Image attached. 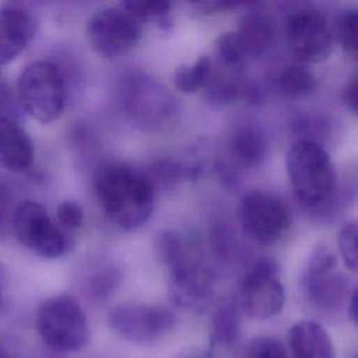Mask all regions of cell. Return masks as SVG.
<instances>
[{
  "instance_id": "obj_7",
  "label": "cell",
  "mask_w": 358,
  "mask_h": 358,
  "mask_svg": "<svg viewBox=\"0 0 358 358\" xmlns=\"http://www.w3.org/2000/svg\"><path fill=\"white\" fill-rule=\"evenodd\" d=\"M141 35V21L120 6L96 10L85 25L90 48L103 59H113L129 52L140 42Z\"/></svg>"
},
{
  "instance_id": "obj_8",
  "label": "cell",
  "mask_w": 358,
  "mask_h": 358,
  "mask_svg": "<svg viewBox=\"0 0 358 358\" xmlns=\"http://www.w3.org/2000/svg\"><path fill=\"white\" fill-rule=\"evenodd\" d=\"M109 329L120 338L136 345H154L175 327V315L164 306L122 303L108 315Z\"/></svg>"
},
{
  "instance_id": "obj_26",
  "label": "cell",
  "mask_w": 358,
  "mask_h": 358,
  "mask_svg": "<svg viewBox=\"0 0 358 358\" xmlns=\"http://www.w3.org/2000/svg\"><path fill=\"white\" fill-rule=\"evenodd\" d=\"M245 358H289L285 347L274 337L259 336L249 341Z\"/></svg>"
},
{
  "instance_id": "obj_21",
  "label": "cell",
  "mask_w": 358,
  "mask_h": 358,
  "mask_svg": "<svg viewBox=\"0 0 358 358\" xmlns=\"http://www.w3.org/2000/svg\"><path fill=\"white\" fill-rule=\"evenodd\" d=\"M278 90L288 96H305L315 91L316 80L315 76L301 64L285 66L278 78Z\"/></svg>"
},
{
  "instance_id": "obj_19",
  "label": "cell",
  "mask_w": 358,
  "mask_h": 358,
  "mask_svg": "<svg viewBox=\"0 0 358 358\" xmlns=\"http://www.w3.org/2000/svg\"><path fill=\"white\" fill-rule=\"evenodd\" d=\"M242 333L241 310L236 303L225 302L215 309L210 322V341L215 347L234 345Z\"/></svg>"
},
{
  "instance_id": "obj_9",
  "label": "cell",
  "mask_w": 358,
  "mask_h": 358,
  "mask_svg": "<svg viewBox=\"0 0 358 358\" xmlns=\"http://www.w3.org/2000/svg\"><path fill=\"white\" fill-rule=\"evenodd\" d=\"M11 229L17 241L43 259H57L67 249V236L64 231L52 221L46 208L32 200L17 206Z\"/></svg>"
},
{
  "instance_id": "obj_4",
  "label": "cell",
  "mask_w": 358,
  "mask_h": 358,
  "mask_svg": "<svg viewBox=\"0 0 358 358\" xmlns=\"http://www.w3.org/2000/svg\"><path fill=\"white\" fill-rule=\"evenodd\" d=\"M15 95L21 109L32 119L41 123L55 122L66 105L64 77L52 62H32L21 71Z\"/></svg>"
},
{
  "instance_id": "obj_3",
  "label": "cell",
  "mask_w": 358,
  "mask_h": 358,
  "mask_svg": "<svg viewBox=\"0 0 358 358\" xmlns=\"http://www.w3.org/2000/svg\"><path fill=\"white\" fill-rule=\"evenodd\" d=\"M120 102L127 117L143 130H162L176 120L173 95L154 77L130 73L120 85Z\"/></svg>"
},
{
  "instance_id": "obj_18",
  "label": "cell",
  "mask_w": 358,
  "mask_h": 358,
  "mask_svg": "<svg viewBox=\"0 0 358 358\" xmlns=\"http://www.w3.org/2000/svg\"><path fill=\"white\" fill-rule=\"evenodd\" d=\"M229 150L239 164L245 166H257L266 158V134L257 124L243 123L232 133Z\"/></svg>"
},
{
  "instance_id": "obj_10",
  "label": "cell",
  "mask_w": 358,
  "mask_h": 358,
  "mask_svg": "<svg viewBox=\"0 0 358 358\" xmlns=\"http://www.w3.org/2000/svg\"><path fill=\"white\" fill-rule=\"evenodd\" d=\"M239 222L243 232L257 243L273 245L278 242L289 227V211L277 196L253 190L239 203Z\"/></svg>"
},
{
  "instance_id": "obj_30",
  "label": "cell",
  "mask_w": 358,
  "mask_h": 358,
  "mask_svg": "<svg viewBox=\"0 0 358 358\" xmlns=\"http://www.w3.org/2000/svg\"><path fill=\"white\" fill-rule=\"evenodd\" d=\"M17 206L13 189L0 180V235H3L7 228H11V218Z\"/></svg>"
},
{
  "instance_id": "obj_12",
  "label": "cell",
  "mask_w": 358,
  "mask_h": 358,
  "mask_svg": "<svg viewBox=\"0 0 358 358\" xmlns=\"http://www.w3.org/2000/svg\"><path fill=\"white\" fill-rule=\"evenodd\" d=\"M169 267V298L180 309L204 312L214 298V280L204 264L187 250Z\"/></svg>"
},
{
  "instance_id": "obj_17",
  "label": "cell",
  "mask_w": 358,
  "mask_h": 358,
  "mask_svg": "<svg viewBox=\"0 0 358 358\" xmlns=\"http://www.w3.org/2000/svg\"><path fill=\"white\" fill-rule=\"evenodd\" d=\"M248 59H256L271 46L275 34L274 20L262 10H250L242 15L235 29Z\"/></svg>"
},
{
  "instance_id": "obj_28",
  "label": "cell",
  "mask_w": 358,
  "mask_h": 358,
  "mask_svg": "<svg viewBox=\"0 0 358 358\" xmlns=\"http://www.w3.org/2000/svg\"><path fill=\"white\" fill-rule=\"evenodd\" d=\"M338 252L343 257L344 266L355 273L357 271V224L354 221L345 222L338 232Z\"/></svg>"
},
{
  "instance_id": "obj_2",
  "label": "cell",
  "mask_w": 358,
  "mask_h": 358,
  "mask_svg": "<svg viewBox=\"0 0 358 358\" xmlns=\"http://www.w3.org/2000/svg\"><path fill=\"white\" fill-rule=\"evenodd\" d=\"M289 185L299 203L309 208L330 201L337 189V173L327 151L310 138L291 144L285 155Z\"/></svg>"
},
{
  "instance_id": "obj_6",
  "label": "cell",
  "mask_w": 358,
  "mask_h": 358,
  "mask_svg": "<svg viewBox=\"0 0 358 358\" xmlns=\"http://www.w3.org/2000/svg\"><path fill=\"white\" fill-rule=\"evenodd\" d=\"M278 266L274 259H256L245 271L236 305L241 313L266 320L278 315L285 303V291L278 280Z\"/></svg>"
},
{
  "instance_id": "obj_35",
  "label": "cell",
  "mask_w": 358,
  "mask_h": 358,
  "mask_svg": "<svg viewBox=\"0 0 358 358\" xmlns=\"http://www.w3.org/2000/svg\"><path fill=\"white\" fill-rule=\"evenodd\" d=\"M190 358H210L207 355H196V357H190Z\"/></svg>"
},
{
  "instance_id": "obj_27",
  "label": "cell",
  "mask_w": 358,
  "mask_h": 358,
  "mask_svg": "<svg viewBox=\"0 0 358 358\" xmlns=\"http://www.w3.org/2000/svg\"><path fill=\"white\" fill-rule=\"evenodd\" d=\"M119 282V274L112 267H103L95 271L87 281L88 294L95 299L108 298Z\"/></svg>"
},
{
  "instance_id": "obj_23",
  "label": "cell",
  "mask_w": 358,
  "mask_h": 358,
  "mask_svg": "<svg viewBox=\"0 0 358 358\" xmlns=\"http://www.w3.org/2000/svg\"><path fill=\"white\" fill-rule=\"evenodd\" d=\"M215 50L227 66L236 67L248 60L245 49L235 31L222 32L215 41Z\"/></svg>"
},
{
  "instance_id": "obj_25",
  "label": "cell",
  "mask_w": 358,
  "mask_h": 358,
  "mask_svg": "<svg viewBox=\"0 0 358 358\" xmlns=\"http://www.w3.org/2000/svg\"><path fill=\"white\" fill-rule=\"evenodd\" d=\"M206 96L210 102L217 105H227L234 102L239 95V85L235 80L228 77H213L210 76L207 84Z\"/></svg>"
},
{
  "instance_id": "obj_36",
  "label": "cell",
  "mask_w": 358,
  "mask_h": 358,
  "mask_svg": "<svg viewBox=\"0 0 358 358\" xmlns=\"http://www.w3.org/2000/svg\"><path fill=\"white\" fill-rule=\"evenodd\" d=\"M0 81H1V80H0Z\"/></svg>"
},
{
  "instance_id": "obj_29",
  "label": "cell",
  "mask_w": 358,
  "mask_h": 358,
  "mask_svg": "<svg viewBox=\"0 0 358 358\" xmlns=\"http://www.w3.org/2000/svg\"><path fill=\"white\" fill-rule=\"evenodd\" d=\"M57 225L66 231H76L83 225L84 211L83 207L74 200H64L56 208Z\"/></svg>"
},
{
  "instance_id": "obj_24",
  "label": "cell",
  "mask_w": 358,
  "mask_h": 358,
  "mask_svg": "<svg viewBox=\"0 0 358 358\" xmlns=\"http://www.w3.org/2000/svg\"><path fill=\"white\" fill-rule=\"evenodd\" d=\"M120 7H123L127 13H130L133 17H136L138 21L141 20H157L166 21L171 13L172 4L168 1H123L120 3Z\"/></svg>"
},
{
  "instance_id": "obj_14",
  "label": "cell",
  "mask_w": 358,
  "mask_h": 358,
  "mask_svg": "<svg viewBox=\"0 0 358 358\" xmlns=\"http://www.w3.org/2000/svg\"><path fill=\"white\" fill-rule=\"evenodd\" d=\"M38 20L32 11L18 4L0 7V66L17 59L32 42Z\"/></svg>"
},
{
  "instance_id": "obj_11",
  "label": "cell",
  "mask_w": 358,
  "mask_h": 358,
  "mask_svg": "<svg viewBox=\"0 0 358 358\" xmlns=\"http://www.w3.org/2000/svg\"><path fill=\"white\" fill-rule=\"evenodd\" d=\"M285 39L292 55L305 63H320L329 59L334 45L333 31L326 18L312 8L288 14Z\"/></svg>"
},
{
  "instance_id": "obj_5",
  "label": "cell",
  "mask_w": 358,
  "mask_h": 358,
  "mask_svg": "<svg viewBox=\"0 0 358 358\" xmlns=\"http://www.w3.org/2000/svg\"><path fill=\"white\" fill-rule=\"evenodd\" d=\"M36 330L53 350L77 352L90 343V326L80 302L67 294L48 298L38 309Z\"/></svg>"
},
{
  "instance_id": "obj_34",
  "label": "cell",
  "mask_w": 358,
  "mask_h": 358,
  "mask_svg": "<svg viewBox=\"0 0 358 358\" xmlns=\"http://www.w3.org/2000/svg\"><path fill=\"white\" fill-rule=\"evenodd\" d=\"M3 299V273H1V268H0V302Z\"/></svg>"
},
{
  "instance_id": "obj_20",
  "label": "cell",
  "mask_w": 358,
  "mask_h": 358,
  "mask_svg": "<svg viewBox=\"0 0 358 358\" xmlns=\"http://www.w3.org/2000/svg\"><path fill=\"white\" fill-rule=\"evenodd\" d=\"M211 76V62L207 56L197 57L192 64H182L173 73V85L179 92L190 94L206 87Z\"/></svg>"
},
{
  "instance_id": "obj_32",
  "label": "cell",
  "mask_w": 358,
  "mask_h": 358,
  "mask_svg": "<svg viewBox=\"0 0 358 358\" xmlns=\"http://www.w3.org/2000/svg\"><path fill=\"white\" fill-rule=\"evenodd\" d=\"M347 313L352 323H357V289L354 288L347 296Z\"/></svg>"
},
{
  "instance_id": "obj_16",
  "label": "cell",
  "mask_w": 358,
  "mask_h": 358,
  "mask_svg": "<svg viewBox=\"0 0 358 358\" xmlns=\"http://www.w3.org/2000/svg\"><path fill=\"white\" fill-rule=\"evenodd\" d=\"M291 358H336L327 330L317 322L299 320L288 333Z\"/></svg>"
},
{
  "instance_id": "obj_33",
  "label": "cell",
  "mask_w": 358,
  "mask_h": 358,
  "mask_svg": "<svg viewBox=\"0 0 358 358\" xmlns=\"http://www.w3.org/2000/svg\"><path fill=\"white\" fill-rule=\"evenodd\" d=\"M0 358H14V357L0 344Z\"/></svg>"
},
{
  "instance_id": "obj_13",
  "label": "cell",
  "mask_w": 358,
  "mask_h": 358,
  "mask_svg": "<svg viewBox=\"0 0 358 358\" xmlns=\"http://www.w3.org/2000/svg\"><path fill=\"white\" fill-rule=\"evenodd\" d=\"M337 257L326 243L317 245L306 263L302 287L308 299L322 310H334L347 295L345 278L336 273Z\"/></svg>"
},
{
  "instance_id": "obj_15",
  "label": "cell",
  "mask_w": 358,
  "mask_h": 358,
  "mask_svg": "<svg viewBox=\"0 0 358 358\" xmlns=\"http://www.w3.org/2000/svg\"><path fill=\"white\" fill-rule=\"evenodd\" d=\"M35 158L31 136L17 119L0 116V166L10 172H25Z\"/></svg>"
},
{
  "instance_id": "obj_1",
  "label": "cell",
  "mask_w": 358,
  "mask_h": 358,
  "mask_svg": "<svg viewBox=\"0 0 358 358\" xmlns=\"http://www.w3.org/2000/svg\"><path fill=\"white\" fill-rule=\"evenodd\" d=\"M94 187L105 215L120 229L133 231L150 220L154 185L140 169L124 162H105L95 172Z\"/></svg>"
},
{
  "instance_id": "obj_31",
  "label": "cell",
  "mask_w": 358,
  "mask_h": 358,
  "mask_svg": "<svg viewBox=\"0 0 358 358\" xmlns=\"http://www.w3.org/2000/svg\"><path fill=\"white\" fill-rule=\"evenodd\" d=\"M343 99H344L347 108L352 113H355L357 112V78H352L347 84V87L344 90V94H343Z\"/></svg>"
},
{
  "instance_id": "obj_22",
  "label": "cell",
  "mask_w": 358,
  "mask_h": 358,
  "mask_svg": "<svg viewBox=\"0 0 358 358\" xmlns=\"http://www.w3.org/2000/svg\"><path fill=\"white\" fill-rule=\"evenodd\" d=\"M357 22L358 15L355 8L344 10L336 22V35L345 53L357 55Z\"/></svg>"
}]
</instances>
